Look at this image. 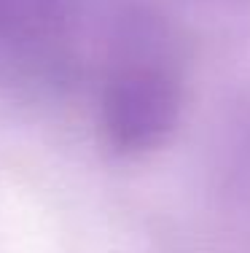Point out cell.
Segmentation results:
<instances>
[{"mask_svg":"<svg viewBox=\"0 0 250 253\" xmlns=\"http://www.w3.org/2000/svg\"><path fill=\"white\" fill-rule=\"evenodd\" d=\"M178 86L159 68H129L110 81L103 100V132L121 154L159 146L178 119Z\"/></svg>","mask_w":250,"mask_h":253,"instance_id":"cell-1","label":"cell"},{"mask_svg":"<svg viewBox=\"0 0 250 253\" xmlns=\"http://www.w3.org/2000/svg\"><path fill=\"white\" fill-rule=\"evenodd\" d=\"M62 0H0V38L19 41L49 30L59 19Z\"/></svg>","mask_w":250,"mask_h":253,"instance_id":"cell-2","label":"cell"}]
</instances>
